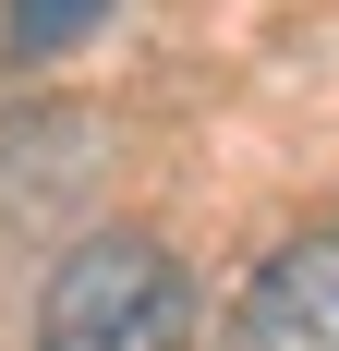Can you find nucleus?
Masks as SVG:
<instances>
[{
  "label": "nucleus",
  "mask_w": 339,
  "mask_h": 351,
  "mask_svg": "<svg viewBox=\"0 0 339 351\" xmlns=\"http://www.w3.org/2000/svg\"><path fill=\"white\" fill-rule=\"evenodd\" d=\"M36 351H194V279L145 230L73 243L36 291Z\"/></svg>",
  "instance_id": "f257e3e1"
},
{
  "label": "nucleus",
  "mask_w": 339,
  "mask_h": 351,
  "mask_svg": "<svg viewBox=\"0 0 339 351\" xmlns=\"http://www.w3.org/2000/svg\"><path fill=\"white\" fill-rule=\"evenodd\" d=\"M231 351H339V218L327 230H291V243L242 279Z\"/></svg>",
  "instance_id": "f03ea898"
},
{
  "label": "nucleus",
  "mask_w": 339,
  "mask_h": 351,
  "mask_svg": "<svg viewBox=\"0 0 339 351\" xmlns=\"http://www.w3.org/2000/svg\"><path fill=\"white\" fill-rule=\"evenodd\" d=\"M0 25H12V61H61V49H85L109 25V0H12Z\"/></svg>",
  "instance_id": "7ed1b4c3"
}]
</instances>
